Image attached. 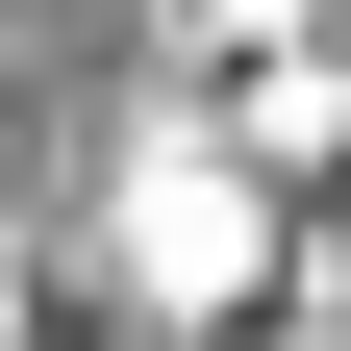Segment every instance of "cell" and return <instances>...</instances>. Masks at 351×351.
<instances>
[{"mask_svg": "<svg viewBox=\"0 0 351 351\" xmlns=\"http://www.w3.org/2000/svg\"><path fill=\"white\" fill-rule=\"evenodd\" d=\"M0 351H51V301H25V226H0Z\"/></svg>", "mask_w": 351, "mask_h": 351, "instance_id": "obj_3", "label": "cell"}, {"mask_svg": "<svg viewBox=\"0 0 351 351\" xmlns=\"http://www.w3.org/2000/svg\"><path fill=\"white\" fill-rule=\"evenodd\" d=\"M101 276L151 301V326H276V276H301V176H251L201 101H125V151H101Z\"/></svg>", "mask_w": 351, "mask_h": 351, "instance_id": "obj_1", "label": "cell"}, {"mask_svg": "<svg viewBox=\"0 0 351 351\" xmlns=\"http://www.w3.org/2000/svg\"><path fill=\"white\" fill-rule=\"evenodd\" d=\"M251 176H351V0H176V75Z\"/></svg>", "mask_w": 351, "mask_h": 351, "instance_id": "obj_2", "label": "cell"}, {"mask_svg": "<svg viewBox=\"0 0 351 351\" xmlns=\"http://www.w3.org/2000/svg\"><path fill=\"white\" fill-rule=\"evenodd\" d=\"M0 201H25V75H0Z\"/></svg>", "mask_w": 351, "mask_h": 351, "instance_id": "obj_4", "label": "cell"}]
</instances>
